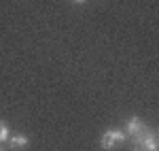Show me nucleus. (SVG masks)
I'll return each instance as SVG.
<instances>
[{
	"instance_id": "4",
	"label": "nucleus",
	"mask_w": 159,
	"mask_h": 151,
	"mask_svg": "<svg viewBox=\"0 0 159 151\" xmlns=\"http://www.w3.org/2000/svg\"><path fill=\"white\" fill-rule=\"evenodd\" d=\"M28 136H24V134H13L11 140H9V149L11 151H24L25 147H28Z\"/></svg>"
},
{
	"instance_id": "2",
	"label": "nucleus",
	"mask_w": 159,
	"mask_h": 151,
	"mask_svg": "<svg viewBox=\"0 0 159 151\" xmlns=\"http://www.w3.org/2000/svg\"><path fill=\"white\" fill-rule=\"evenodd\" d=\"M125 132L129 134V139L134 140L136 145H140V140H142V136L148 132V128L138 119V117H132L129 121H127V128H125Z\"/></svg>"
},
{
	"instance_id": "6",
	"label": "nucleus",
	"mask_w": 159,
	"mask_h": 151,
	"mask_svg": "<svg viewBox=\"0 0 159 151\" xmlns=\"http://www.w3.org/2000/svg\"><path fill=\"white\" fill-rule=\"evenodd\" d=\"M72 2H76V4H83V2H85V0H72Z\"/></svg>"
},
{
	"instance_id": "3",
	"label": "nucleus",
	"mask_w": 159,
	"mask_h": 151,
	"mask_svg": "<svg viewBox=\"0 0 159 151\" xmlns=\"http://www.w3.org/2000/svg\"><path fill=\"white\" fill-rule=\"evenodd\" d=\"M140 149L142 151H157V139H155V132H153V130H148L147 134L142 136Z\"/></svg>"
},
{
	"instance_id": "7",
	"label": "nucleus",
	"mask_w": 159,
	"mask_h": 151,
	"mask_svg": "<svg viewBox=\"0 0 159 151\" xmlns=\"http://www.w3.org/2000/svg\"><path fill=\"white\" fill-rule=\"evenodd\" d=\"M0 151H4V145H0Z\"/></svg>"
},
{
	"instance_id": "5",
	"label": "nucleus",
	"mask_w": 159,
	"mask_h": 151,
	"mask_svg": "<svg viewBox=\"0 0 159 151\" xmlns=\"http://www.w3.org/2000/svg\"><path fill=\"white\" fill-rule=\"evenodd\" d=\"M7 136H9V124L4 119H0V145L7 140Z\"/></svg>"
},
{
	"instance_id": "8",
	"label": "nucleus",
	"mask_w": 159,
	"mask_h": 151,
	"mask_svg": "<svg viewBox=\"0 0 159 151\" xmlns=\"http://www.w3.org/2000/svg\"><path fill=\"white\" fill-rule=\"evenodd\" d=\"M136 151H142V149H136Z\"/></svg>"
},
{
	"instance_id": "1",
	"label": "nucleus",
	"mask_w": 159,
	"mask_h": 151,
	"mask_svg": "<svg viewBox=\"0 0 159 151\" xmlns=\"http://www.w3.org/2000/svg\"><path fill=\"white\" fill-rule=\"evenodd\" d=\"M123 140H125V132H123V130H108V132H104V134H102L100 145H102V149L112 151L117 145H121Z\"/></svg>"
}]
</instances>
